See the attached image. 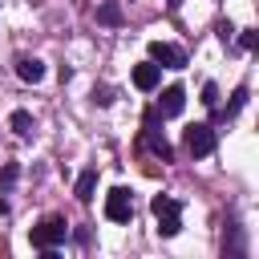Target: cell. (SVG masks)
Here are the masks:
<instances>
[{"mask_svg":"<svg viewBox=\"0 0 259 259\" xmlns=\"http://www.w3.org/2000/svg\"><path fill=\"white\" fill-rule=\"evenodd\" d=\"M138 146L142 150H150L154 158H162V162H170L174 158V146L166 142V134H162V113H158V105H150L146 113H142V138H138Z\"/></svg>","mask_w":259,"mask_h":259,"instance_id":"cell-1","label":"cell"},{"mask_svg":"<svg viewBox=\"0 0 259 259\" xmlns=\"http://www.w3.org/2000/svg\"><path fill=\"white\" fill-rule=\"evenodd\" d=\"M150 210H154V219H158V235H162V239H174V235L182 231V202H178V198L154 194V198H150Z\"/></svg>","mask_w":259,"mask_h":259,"instance_id":"cell-2","label":"cell"},{"mask_svg":"<svg viewBox=\"0 0 259 259\" xmlns=\"http://www.w3.org/2000/svg\"><path fill=\"white\" fill-rule=\"evenodd\" d=\"M65 239H69V223H65V219H57V214L40 219V223L28 231V243H32L36 251H57Z\"/></svg>","mask_w":259,"mask_h":259,"instance_id":"cell-3","label":"cell"},{"mask_svg":"<svg viewBox=\"0 0 259 259\" xmlns=\"http://www.w3.org/2000/svg\"><path fill=\"white\" fill-rule=\"evenodd\" d=\"M186 154H190V158H206V154H214V130H210L206 121L186 125Z\"/></svg>","mask_w":259,"mask_h":259,"instance_id":"cell-4","label":"cell"},{"mask_svg":"<svg viewBox=\"0 0 259 259\" xmlns=\"http://www.w3.org/2000/svg\"><path fill=\"white\" fill-rule=\"evenodd\" d=\"M105 219H109V223H130V219H134V194H130L125 186H113V190L105 194Z\"/></svg>","mask_w":259,"mask_h":259,"instance_id":"cell-5","label":"cell"},{"mask_svg":"<svg viewBox=\"0 0 259 259\" xmlns=\"http://www.w3.org/2000/svg\"><path fill=\"white\" fill-rule=\"evenodd\" d=\"M150 61L162 69H186V53L178 45H166V40H150Z\"/></svg>","mask_w":259,"mask_h":259,"instance_id":"cell-6","label":"cell"},{"mask_svg":"<svg viewBox=\"0 0 259 259\" xmlns=\"http://www.w3.org/2000/svg\"><path fill=\"white\" fill-rule=\"evenodd\" d=\"M182 109H186V89L182 85H166L162 97H158V113L162 117H178Z\"/></svg>","mask_w":259,"mask_h":259,"instance_id":"cell-7","label":"cell"},{"mask_svg":"<svg viewBox=\"0 0 259 259\" xmlns=\"http://www.w3.org/2000/svg\"><path fill=\"white\" fill-rule=\"evenodd\" d=\"M158 81H162V65H154V61L134 65V85H138L142 93H154V89H158Z\"/></svg>","mask_w":259,"mask_h":259,"instance_id":"cell-8","label":"cell"},{"mask_svg":"<svg viewBox=\"0 0 259 259\" xmlns=\"http://www.w3.org/2000/svg\"><path fill=\"white\" fill-rule=\"evenodd\" d=\"M16 77H20L24 85L45 81V61H36V57H16Z\"/></svg>","mask_w":259,"mask_h":259,"instance_id":"cell-9","label":"cell"},{"mask_svg":"<svg viewBox=\"0 0 259 259\" xmlns=\"http://www.w3.org/2000/svg\"><path fill=\"white\" fill-rule=\"evenodd\" d=\"M93 190H97V166L81 170V178H77V202H93Z\"/></svg>","mask_w":259,"mask_h":259,"instance_id":"cell-10","label":"cell"},{"mask_svg":"<svg viewBox=\"0 0 259 259\" xmlns=\"http://www.w3.org/2000/svg\"><path fill=\"white\" fill-rule=\"evenodd\" d=\"M121 20H125V16H121V4H117V0H101V4H97V24H109V28H113V24H121Z\"/></svg>","mask_w":259,"mask_h":259,"instance_id":"cell-11","label":"cell"},{"mask_svg":"<svg viewBox=\"0 0 259 259\" xmlns=\"http://www.w3.org/2000/svg\"><path fill=\"white\" fill-rule=\"evenodd\" d=\"M8 125H12L16 138H32V113H28V109H16V113L8 117Z\"/></svg>","mask_w":259,"mask_h":259,"instance_id":"cell-12","label":"cell"},{"mask_svg":"<svg viewBox=\"0 0 259 259\" xmlns=\"http://www.w3.org/2000/svg\"><path fill=\"white\" fill-rule=\"evenodd\" d=\"M243 105H247V85H239V89L231 93V101H227V109H223L219 117H235V113H239Z\"/></svg>","mask_w":259,"mask_h":259,"instance_id":"cell-13","label":"cell"},{"mask_svg":"<svg viewBox=\"0 0 259 259\" xmlns=\"http://www.w3.org/2000/svg\"><path fill=\"white\" fill-rule=\"evenodd\" d=\"M202 105L219 113V85H214V81H206V85H202Z\"/></svg>","mask_w":259,"mask_h":259,"instance_id":"cell-14","label":"cell"},{"mask_svg":"<svg viewBox=\"0 0 259 259\" xmlns=\"http://www.w3.org/2000/svg\"><path fill=\"white\" fill-rule=\"evenodd\" d=\"M16 178H20V166H16V162H4V166H0V186H12Z\"/></svg>","mask_w":259,"mask_h":259,"instance_id":"cell-15","label":"cell"},{"mask_svg":"<svg viewBox=\"0 0 259 259\" xmlns=\"http://www.w3.org/2000/svg\"><path fill=\"white\" fill-rule=\"evenodd\" d=\"M93 101H97V105H109V101H113V89H109V85H93Z\"/></svg>","mask_w":259,"mask_h":259,"instance_id":"cell-16","label":"cell"},{"mask_svg":"<svg viewBox=\"0 0 259 259\" xmlns=\"http://www.w3.org/2000/svg\"><path fill=\"white\" fill-rule=\"evenodd\" d=\"M239 49L255 53V49H259V36H255V32H243V36H239Z\"/></svg>","mask_w":259,"mask_h":259,"instance_id":"cell-17","label":"cell"},{"mask_svg":"<svg viewBox=\"0 0 259 259\" xmlns=\"http://www.w3.org/2000/svg\"><path fill=\"white\" fill-rule=\"evenodd\" d=\"M231 36H235V24H231V20H223V24H219V40H223V45H227V40H231Z\"/></svg>","mask_w":259,"mask_h":259,"instance_id":"cell-18","label":"cell"},{"mask_svg":"<svg viewBox=\"0 0 259 259\" xmlns=\"http://www.w3.org/2000/svg\"><path fill=\"white\" fill-rule=\"evenodd\" d=\"M166 4H170V8H178V4H182V0H166Z\"/></svg>","mask_w":259,"mask_h":259,"instance_id":"cell-19","label":"cell"}]
</instances>
